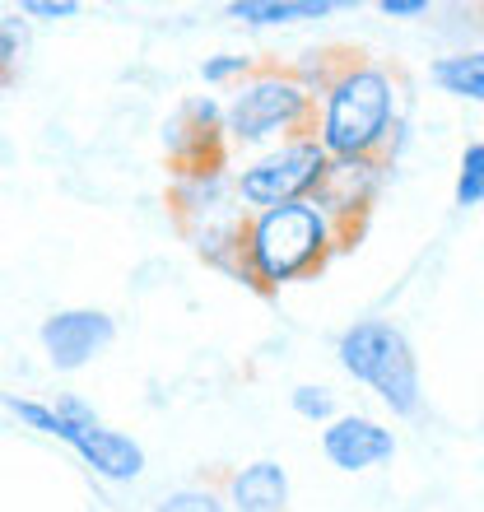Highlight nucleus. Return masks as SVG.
<instances>
[{"instance_id": "f257e3e1", "label": "nucleus", "mask_w": 484, "mask_h": 512, "mask_svg": "<svg viewBox=\"0 0 484 512\" xmlns=\"http://www.w3.org/2000/svg\"><path fill=\"white\" fill-rule=\"evenodd\" d=\"M303 80L317 98L312 140L340 168L382 173L396 154L401 131V75L396 66L359 52V47H326L312 52Z\"/></svg>"}, {"instance_id": "f03ea898", "label": "nucleus", "mask_w": 484, "mask_h": 512, "mask_svg": "<svg viewBox=\"0 0 484 512\" xmlns=\"http://www.w3.org/2000/svg\"><path fill=\"white\" fill-rule=\"evenodd\" d=\"M340 247L350 243L317 201L252 210L238 233V280L261 294H275L284 284L322 275Z\"/></svg>"}, {"instance_id": "7ed1b4c3", "label": "nucleus", "mask_w": 484, "mask_h": 512, "mask_svg": "<svg viewBox=\"0 0 484 512\" xmlns=\"http://www.w3.org/2000/svg\"><path fill=\"white\" fill-rule=\"evenodd\" d=\"M317 98L298 66L256 61V70L242 84H233L229 108H219L224 145H266V140H298L312 135Z\"/></svg>"}, {"instance_id": "20e7f679", "label": "nucleus", "mask_w": 484, "mask_h": 512, "mask_svg": "<svg viewBox=\"0 0 484 512\" xmlns=\"http://www.w3.org/2000/svg\"><path fill=\"white\" fill-rule=\"evenodd\" d=\"M336 359L354 382H363L368 391H377V401L387 405L391 415H419L424 410V382H419V359L410 350L401 326L391 322H354L350 331H340Z\"/></svg>"}, {"instance_id": "39448f33", "label": "nucleus", "mask_w": 484, "mask_h": 512, "mask_svg": "<svg viewBox=\"0 0 484 512\" xmlns=\"http://www.w3.org/2000/svg\"><path fill=\"white\" fill-rule=\"evenodd\" d=\"M336 163L322 154V145L312 135H298V140H284L261 159L242 163V173L233 177V191H238L242 210H275V205H298V201H317L331 177Z\"/></svg>"}, {"instance_id": "423d86ee", "label": "nucleus", "mask_w": 484, "mask_h": 512, "mask_svg": "<svg viewBox=\"0 0 484 512\" xmlns=\"http://www.w3.org/2000/svg\"><path fill=\"white\" fill-rule=\"evenodd\" d=\"M56 419H61L56 438L75 447L84 457V466H94V475L126 485V480H135V475L145 471V447L135 443V438H126V433L108 429L84 401H75V396L56 401Z\"/></svg>"}, {"instance_id": "0eeeda50", "label": "nucleus", "mask_w": 484, "mask_h": 512, "mask_svg": "<svg viewBox=\"0 0 484 512\" xmlns=\"http://www.w3.org/2000/svg\"><path fill=\"white\" fill-rule=\"evenodd\" d=\"M163 140H168V159H173L177 177L219 173V168L229 163V145H224V126H219L215 98H191L187 108L168 122Z\"/></svg>"}, {"instance_id": "6e6552de", "label": "nucleus", "mask_w": 484, "mask_h": 512, "mask_svg": "<svg viewBox=\"0 0 484 512\" xmlns=\"http://www.w3.org/2000/svg\"><path fill=\"white\" fill-rule=\"evenodd\" d=\"M117 340V322L98 308H66L42 322V354L56 373H80Z\"/></svg>"}, {"instance_id": "1a4fd4ad", "label": "nucleus", "mask_w": 484, "mask_h": 512, "mask_svg": "<svg viewBox=\"0 0 484 512\" xmlns=\"http://www.w3.org/2000/svg\"><path fill=\"white\" fill-rule=\"evenodd\" d=\"M322 452L336 471L359 475L396 457V433L368 415H336L322 429Z\"/></svg>"}, {"instance_id": "9d476101", "label": "nucleus", "mask_w": 484, "mask_h": 512, "mask_svg": "<svg viewBox=\"0 0 484 512\" xmlns=\"http://www.w3.org/2000/svg\"><path fill=\"white\" fill-rule=\"evenodd\" d=\"M229 512H289V475L280 461H252L242 471L219 475Z\"/></svg>"}, {"instance_id": "9b49d317", "label": "nucleus", "mask_w": 484, "mask_h": 512, "mask_svg": "<svg viewBox=\"0 0 484 512\" xmlns=\"http://www.w3.org/2000/svg\"><path fill=\"white\" fill-rule=\"evenodd\" d=\"M331 10H336L331 0H233L229 19L275 28V24H298V19H326Z\"/></svg>"}, {"instance_id": "f8f14e48", "label": "nucleus", "mask_w": 484, "mask_h": 512, "mask_svg": "<svg viewBox=\"0 0 484 512\" xmlns=\"http://www.w3.org/2000/svg\"><path fill=\"white\" fill-rule=\"evenodd\" d=\"M433 84L452 98H466V103H480L484 98V56L480 52H452L438 56L429 66Z\"/></svg>"}, {"instance_id": "ddd939ff", "label": "nucleus", "mask_w": 484, "mask_h": 512, "mask_svg": "<svg viewBox=\"0 0 484 512\" xmlns=\"http://www.w3.org/2000/svg\"><path fill=\"white\" fill-rule=\"evenodd\" d=\"M484 201V145L471 140L466 154H461V173H457V205L461 210H475Z\"/></svg>"}, {"instance_id": "4468645a", "label": "nucleus", "mask_w": 484, "mask_h": 512, "mask_svg": "<svg viewBox=\"0 0 484 512\" xmlns=\"http://www.w3.org/2000/svg\"><path fill=\"white\" fill-rule=\"evenodd\" d=\"M0 405L10 410L24 429H38V433H47V438H56L61 433V419H56V405H47V401H28V396H0Z\"/></svg>"}, {"instance_id": "2eb2a0df", "label": "nucleus", "mask_w": 484, "mask_h": 512, "mask_svg": "<svg viewBox=\"0 0 484 512\" xmlns=\"http://www.w3.org/2000/svg\"><path fill=\"white\" fill-rule=\"evenodd\" d=\"M289 405H294V415L308 419V424H331V419H336V391L312 387V382L289 391Z\"/></svg>"}, {"instance_id": "dca6fc26", "label": "nucleus", "mask_w": 484, "mask_h": 512, "mask_svg": "<svg viewBox=\"0 0 484 512\" xmlns=\"http://www.w3.org/2000/svg\"><path fill=\"white\" fill-rule=\"evenodd\" d=\"M159 512H229V503L210 485H187V489H177V494H168L159 503Z\"/></svg>"}, {"instance_id": "f3484780", "label": "nucleus", "mask_w": 484, "mask_h": 512, "mask_svg": "<svg viewBox=\"0 0 484 512\" xmlns=\"http://www.w3.org/2000/svg\"><path fill=\"white\" fill-rule=\"evenodd\" d=\"M256 70V56H238V52H219L201 66L205 84H242Z\"/></svg>"}, {"instance_id": "a211bd4d", "label": "nucleus", "mask_w": 484, "mask_h": 512, "mask_svg": "<svg viewBox=\"0 0 484 512\" xmlns=\"http://www.w3.org/2000/svg\"><path fill=\"white\" fill-rule=\"evenodd\" d=\"M19 10L33 19H70V14H80V0H24Z\"/></svg>"}, {"instance_id": "6ab92c4d", "label": "nucleus", "mask_w": 484, "mask_h": 512, "mask_svg": "<svg viewBox=\"0 0 484 512\" xmlns=\"http://www.w3.org/2000/svg\"><path fill=\"white\" fill-rule=\"evenodd\" d=\"M14 66H19V38L10 24H0V84H10Z\"/></svg>"}, {"instance_id": "aec40b11", "label": "nucleus", "mask_w": 484, "mask_h": 512, "mask_svg": "<svg viewBox=\"0 0 484 512\" xmlns=\"http://www.w3.org/2000/svg\"><path fill=\"white\" fill-rule=\"evenodd\" d=\"M377 10L387 19H419V14H429V0H382Z\"/></svg>"}]
</instances>
